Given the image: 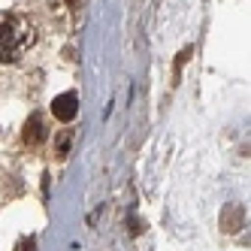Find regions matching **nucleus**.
Segmentation results:
<instances>
[{
	"label": "nucleus",
	"instance_id": "1",
	"mask_svg": "<svg viewBox=\"0 0 251 251\" xmlns=\"http://www.w3.org/2000/svg\"><path fill=\"white\" fill-rule=\"evenodd\" d=\"M25 43H30V30H25V27L19 30L15 19L0 22V61H15Z\"/></svg>",
	"mask_w": 251,
	"mask_h": 251
},
{
	"label": "nucleus",
	"instance_id": "2",
	"mask_svg": "<svg viewBox=\"0 0 251 251\" xmlns=\"http://www.w3.org/2000/svg\"><path fill=\"white\" fill-rule=\"evenodd\" d=\"M76 112H79V97L73 91H67V94L51 100V115H55L58 121H73Z\"/></svg>",
	"mask_w": 251,
	"mask_h": 251
},
{
	"label": "nucleus",
	"instance_id": "3",
	"mask_svg": "<svg viewBox=\"0 0 251 251\" xmlns=\"http://www.w3.org/2000/svg\"><path fill=\"white\" fill-rule=\"evenodd\" d=\"M46 139V124L40 115H30L27 124H25V142H30V146H37V142Z\"/></svg>",
	"mask_w": 251,
	"mask_h": 251
},
{
	"label": "nucleus",
	"instance_id": "4",
	"mask_svg": "<svg viewBox=\"0 0 251 251\" xmlns=\"http://www.w3.org/2000/svg\"><path fill=\"white\" fill-rule=\"evenodd\" d=\"M15 251H37V239H33V236H27V239H22L19 245H15Z\"/></svg>",
	"mask_w": 251,
	"mask_h": 251
}]
</instances>
